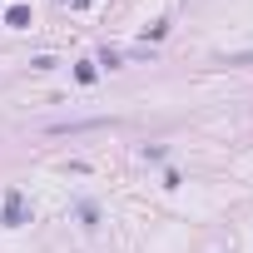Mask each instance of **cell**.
<instances>
[{
    "instance_id": "cell-1",
    "label": "cell",
    "mask_w": 253,
    "mask_h": 253,
    "mask_svg": "<svg viewBox=\"0 0 253 253\" xmlns=\"http://www.w3.org/2000/svg\"><path fill=\"white\" fill-rule=\"evenodd\" d=\"M5 223H20V194L5 199Z\"/></svg>"
}]
</instances>
